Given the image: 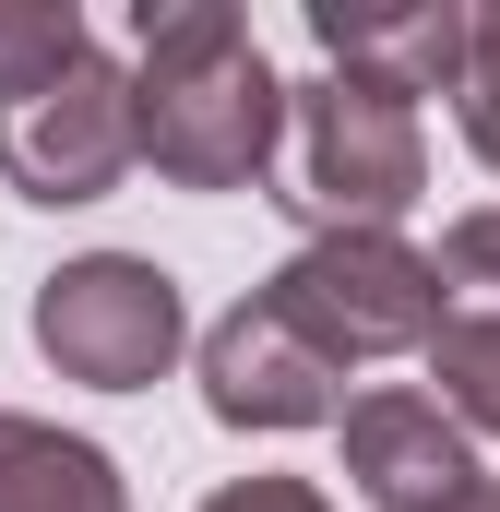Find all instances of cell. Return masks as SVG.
<instances>
[{
  "mask_svg": "<svg viewBox=\"0 0 500 512\" xmlns=\"http://www.w3.org/2000/svg\"><path fill=\"white\" fill-rule=\"evenodd\" d=\"M131 96L167 191H262L286 143V84L239 0H131Z\"/></svg>",
  "mask_w": 500,
  "mask_h": 512,
  "instance_id": "1",
  "label": "cell"
},
{
  "mask_svg": "<svg viewBox=\"0 0 500 512\" xmlns=\"http://www.w3.org/2000/svg\"><path fill=\"white\" fill-rule=\"evenodd\" d=\"M286 143H298V179L274 191L310 239H346V227H393L417 191H429V131L405 96L346 84V72H310L286 84Z\"/></svg>",
  "mask_w": 500,
  "mask_h": 512,
  "instance_id": "2",
  "label": "cell"
},
{
  "mask_svg": "<svg viewBox=\"0 0 500 512\" xmlns=\"http://www.w3.org/2000/svg\"><path fill=\"white\" fill-rule=\"evenodd\" d=\"M262 298L322 346V358H346V370H370V358H429V334L453 322V286H441V262L405 251L393 227H346V239H298V251L262 274Z\"/></svg>",
  "mask_w": 500,
  "mask_h": 512,
  "instance_id": "3",
  "label": "cell"
},
{
  "mask_svg": "<svg viewBox=\"0 0 500 512\" xmlns=\"http://www.w3.org/2000/svg\"><path fill=\"white\" fill-rule=\"evenodd\" d=\"M36 358L60 370V382L84 393H143L179 370V346H191V298H179V274L143 251H84L60 262V274H36Z\"/></svg>",
  "mask_w": 500,
  "mask_h": 512,
  "instance_id": "4",
  "label": "cell"
},
{
  "mask_svg": "<svg viewBox=\"0 0 500 512\" xmlns=\"http://www.w3.org/2000/svg\"><path fill=\"white\" fill-rule=\"evenodd\" d=\"M131 167H143V96H131V60H72L48 96L0 108V179L24 203H108Z\"/></svg>",
  "mask_w": 500,
  "mask_h": 512,
  "instance_id": "5",
  "label": "cell"
},
{
  "mask_svg": "<svg viewBox=\"0 0 500 512\" xmlns=\"http://www.w3.org/2000/svg\"><path fill=\"white\" fill-rule=\"evenodd\" d=\"M203 405H215L227 429H262V441H274V429H346L358 393H346V358H322V346L250 286L239 310L203 334Z\"/></svg>",
  "mask_w": 500,
  "mask_h": 512,
  "instance_id": "6",
  "label": "cell"
},
{
  "mask_svg": "<svg viewBox=\"0 0 500 512\" xmlns=\"http://www.w3.org/2000/svg\"><path fill=\"white\" fill-rule=\"evenodd\" d=\"M310 36H322V72L381 84V96H465V60H477V12L465 0H310Z\"/></svg>",
  "mask_w": 500,
  "mask_h": 512,
  "instance_id": "7",
  "label": "cell"
},
{
  "mask_svg": "<svg viewBox=\"0 0 500 512\" xmlns=\"http://www.w3.org/2000/svg\"><path fill=\"white\" fill-rule=\"evenodd\" d=\"M346 477H358V501H381V512H453L477 489V441L441 417V393L370 382L346 405Z\"/></svg>",
  "mask_w": 500,
  "mask_h": 512,
  "instance_id": "8",
  "label": "cell"
},
{
  "mask_svg": "<svg viewBox=\"0 0 500 512\" xmlns=\"http://www.w3.org/2000/svg\"><path fill=\"white\" fill-rule=\"evenodd\" d=\"M0 512H131V489L84 429L0 405Z\"/></svg>",
  "mask_w": 500,
  "mask_h": 512,
  "instance_id": "9",
  "label": "cell"
},
{
  "mask_svg": "<svg viewBox=\"0 0 500 512\" xmlns=\"http://www.w3.org/2000/svg\"><path fill=\"white\" fill-rule=\"evenodd\" d=\"M429 382H441V417L465 441H500V310H453L429 334Z\"/></svg>",
  "mask_w": 500,
  "mask_h": 512,
  "instance_id": "10",
  "label": "cell"
},
{
  "mask_svg": "<svg viewBox=\"0 0 500 512\" xmlns=\"http://www.w3.org/2000/svg\"><path fill=\"white\" fill-rule=\"evenodd\" d=\"M72 60H96V36H84L72 0H0V108L48 96Z\"/></svg>",
  "mask_w": 500,
  "mask_h": 512,
  "instance_id": "11",
  "label": "cell"
},
{
  "mask_svg": "<svg viewBox=\"0 0 500 512\" xmlns=\"http://www.w3.org/2000/svg\"><path fill=\"white\" fill-rule=\"evenodd\" d=\"M441 286H453V310H500V203L441 227Z\"/></svg>",
  "mask_w": 500,
  "mask_h": 512,
  "instance_id": "12",
  "label": "cell"
},
{
  "mask_svg": "<svg viewBox=\"0 0 500 512\" xmlns=\"http://www.w3.org/2000/svg\"><path fill=\"white\" fill-rule=\"evenodd\" d=\"M465 143H477V167L500 179V0H477V60H465Z\"/></svg>",
  "mask_w": 500,
  "mask_h": 512,
  "instance_id": "13",
  "label": "cell"
},
{
  "mask_svg": "<svg viewBox=\"0 0 500 512\" xmlns=\"http://www.w3.org/2000/svg\"><path fill=\"white\" fill-rule=\"evenodd\" d=\"M203 512H334V501H322L310 477H227Z\"/></svg>",
  "mask_w": 500,
  "mask_h": 512,
  "instance_id": "14",
  "label": "cell"
},
{
  "mask_svg": "<svg viewBox=\"0 0 500 512\" xmlns=\"http://www.w3.org/2000/svg\"><path fill=\"white\" fill-rule=\"evenodd\" d=\"M453 512H500V477H477V489H465V501H453Z\"/></svg>",
  "mask_w": 500,
  "mask_h": 512,
  "instance_id": "15",
  "label": "cell"
}]
</instances>
